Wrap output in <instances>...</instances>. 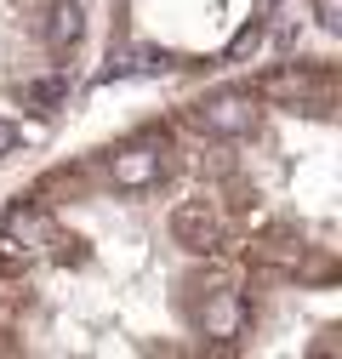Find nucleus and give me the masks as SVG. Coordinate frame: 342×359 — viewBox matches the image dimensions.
Returning <instances> with one entry per match:
<instances>
[{"label":"nucleus","instance_id":"20e7f679","mask_svg":"<svg viewBox=\"0 0 342 359\" xmlns=\"http://www.w3.org/2000/svg\"><path fill=\"white\" fill-rule=\"evenodd\" d=\"M303 6H308V18H314L320 40H325V46H336V0H303Z\"/></svg>","mask_w":342,"mask_h":359},{"label":"nucleus","instance_id":"f03ea898","mask_svg":"<svg viewBox=\"0 0 342 359\" xmlns=\"http://www.w3.org/2000/svg\"><path fill=\"white\" fill-rule=\"evenodd\" d=\"M97 46V0H0V177L69 120Z\"/></svg>","mask_w":342,"mask_h":359},{"label":"nucleus","instance_id":"f257e3e1","mask_svg":"<svg viewBox=\"0 0 342 359\" xmlns=\"http://www.w3.org/2000/svg\"><path fill=\"white\" fill-rule=\"evenodd\" d=\"M342 353L336 46L194 80L0 200V359Z\"/></svg>","mask_w":342,"mask_h":359},{"label":"nucleus","instance_id":"7ed1b4c3","mask_svg":"<svg viewBox=\"0 0 342 359\" xmlns=\"http://www.w3.org/2000/svg\"><path fill=\"white\" fill-rule=\"evenodd\" d=\"M291 0H97L114 74H223L280 29Z\"/></svg>","mask_w":342,"mask_h":359}]
</instances>
